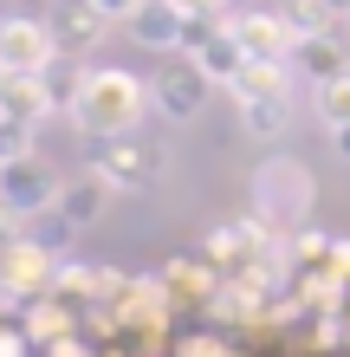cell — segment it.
<instances>
[{"label": "cell", "mask_w": 350, "mask_h": 357, "mask_svg": "<svg viewBox=\"0 0 350 357\" xmlns=\"http://www.w3.org/2000/svg\"><path fill=\"white\" fill-rule=\"evenodd\" d=\"M143 111H150V78H136V72H123V66H85V78H78V91L65 104V117H72V130L78 137H97V143H111V137H130Z\"/></svg>", "instance_id": "cell-1"}, {"label": "cell", "mask_w": 350, "mask_h": 357, "mask_svg": "<svg viewBox=\"0 0 350 357\" xmlns=\"http://www.w3.org/2000/svg\"><path fill=\"white\" fill-rule=\"evenodd\" d=\"M208 91H214V78L201 72L195 52H169V59L150 72V111H156L162 123H195L201 104H208Z\"/></svg>", "instance_id": "cell-2"}, {"label": "cell", "mask_w": 350, "mask_h": 357, "mask_svg": "<svg viewBox=\"0 0 350 357\" xmlns=\"http://www.w3.org/2000/svg\"><path fill=\"white\" fill-rule=\"evenodd\" d=\"M305 208H312V176L292 156H266L253 176V215L279 227V221H305Z\"/></svg>", "instance_id": "cell-3"}, {"label": "cell", "mask_w": 350, "mask_h": 357, "mask_svg": "<svg viewBox=\"0 0 350 357\" xmlns=\"http://www.w3.org/2000/svg\"><path fill=\"white\" fill-rule=\"evenodd\" d=\"M58 195H65V176H58L39 150H19V156L0 162V202L19 208L26 221L46 215V208H58Z\"/></svg>", "instance_id": "cell-4"}, {"label": "cell", "mask_w": 350, "mask_h": 357, "mask_svg": "<svg viewBox=\"0 0 350 357\" xmlns=\"http://www.w3.org/2000/svg\"><path fill=\"white\" fill-rule=\"evenodd\" d=\"M0 66H7V78H46L58 66L52 26L33 20V13H7L0 20Z\"/></svg>", "instance_id": "cell-5"}, {"label": "cell", "mask_w": 350, "mask_h": 357, "mask_svg": "<svg viewBox=\"0 0 350 357\" xmlns=\"http://www.w3.org/2000/svg\"><path fill=\"white\" fill-rule=\"evenodd\" d=\"M58 260L52 247H39L33 234H19V241H7L0 247V299H39L52 280H58Z\"/></svg>", "instance_id": "cell-6"}, {"label": "cell", "mask_w": 350, "mask_h": 357, "mask_svg": "<svg viewBox=\"0 0 350 357\" xmlns=\"http://www.w3.org/2000/svg\"><path fill=\"white\" fill-rule=\"evenodd\" d=\"M228 33H234V46H240L246 59H273V66H292L299 33L285 26V13H279V7H240V13H228Z\"/></svg>", "instance_id": "cell-7"}, {"label": "cell", "mask_w": 350, "mask_h": 357, "mask_svg": "<svg viewBox=\"0 0 350 357\" xmlns=\"http://www.w3.org/2000/svg\"><path fill=\"white\" fill-rule=\"evenodd\" d=\"M97 169L117 182V195H123V188H156L162 176H169V150H162V143H143V137L130 130V137H111V143H104Z\"/></svg>", "instance_id": "cell-8"}, {"label": "cell", "mask_w": 350, "mask_h": 357, "mask_svg": "<svg viewBox=\"0 0 350 357\" xmlns=\"http://www.w3.org/2000/svg\"><path fill=\"white\" fill-rule=\"evenodd\" d=\"M123 26H130V39L143 52H189V39H195V20L182 13L175 0H143Z\"/></svg>", "instance_id": "cell-9"}, {"label": "cell", "mask_w": 350, "mask_h": 357, "mask_svg": "<svg viewBox=\"0 0 350 357\" xmlns=\"http://www.w3.org/2000/svg\"><path fill=\"white\" fill-rule=\"evenodd\" d=\"M46 26H52V39H58V59H85V52L104 46V33L117 26V20H104L91 0H52Z\"/></svg>", "instance_id": "cell-10"}, {"label": "cell", "mask_w": 350, "mask_h": 357, "mask_svg": "<svg viewBox=\"0 0 350 357\" xmlns=\"http://www.w3.org/2000/svg\"><path fill=\"white\" fill-rule=\"evenodd\" d=\"M189 52L201 59V72H208L214 85H234V78H240V66H246V52L234 46V33H228V20H195Z\"/></svg>", "instance_id": "cell-11"}, {"label": "cell", "mask_w": 350, "mask_h": 357, "mask_svg": "<svg viewBox=\"0 0 350 357\" xmlns=\"http://www.w3.org/2000/svg\"><path fill=\"white\" fill-rule=\"evenodd\" d=\"M234 104H292V66H273V59H246L240 78L228 85Z\"/></svg>", "instance_id": "cell-12"}, {"label": "cell", "mask_w": 350, "mask_h": 357, "mask_svg": "<svg viewBox=\"0 0 350 357\" xmlns=\"http://www.w3.org/2000/svg\"><path fill=\"white\" fill-rule=\"evenodd\" d=\"M111 202H117V182L97 169V162H91V169L78 176V182H65V195H58V208H65V215L78 221V234L104 221V208H111Z\"/></svg>", "instance_id": "cell-13"}, {"label": "cell", "mask_w": 350, "mask_h": 357, "mask_svg": "<svg viewBox=\"0 0 350 357\" xmlns=\"http://www.w3.org/2000/svg\"><path fill=\"white\" fill-rule=\"evenodd\" d=\"M0 111H7L13 123H26V130H39L52 111H65L52 91V78H7V91H0Z\"/></svg>", "instance_id": "cell-14"}, {"label": "cell", "mask_w": 350, "mask_h": 357, "mask_svg": "<svg viewBox=\"0 0 350 357\" xmlns=\"http://www.w3.org/2000/svg\"><path fill=\"white\" fill-rule=\"evenodd\" d=\"M292 72H305L312 91H318V85H331V78L350 72V52L337 46V33H305L299 46H292Z\"/></svg>", "instance_id": "cell-15"}, {"label": "cell", "mask_w": 350, "mask_h": 357, "mask_svg": "<svg viewBox=\"0 0 350 357\" xmlns=\"http://www.w3.org/2000/svg\"><path fill=\"white\" fill-rule=\"evenodd\" d=\"M214 266L221 260H189V266H169V273H162V286H169V299H195V305H208L214 299Z\"/></svg>", "instance_id": "cell-16"}, {"label": "cell", "mask_w": 350, "mask_h": 357, "mask_svg": "<svg viewBox=\"0 0 350 357\" xmlns=\"http://www.w3.org/2000/svg\"><path fill=\"white\" fill-rule=\"evenodd\" d=\"M234 123L253 143H279L285 123H292V104H234Z\"/></svg>", "instance_id": "cell-17"}, {"label": "cell", "mask_w": 350, "mask_h": 357, "mask_svg": "<svg viewBox=\"0 0 350 357\" xmlns=\"http://www.w3.org/2000/svg\"><path fill=\"white\" fill-rule=\"evenodd\" d=\"M279 13H285V26H292L299 39H305V33H337V13L324 7V0H285Z\"/></svg>", "instance_id": "cell-18"}, {"label": "cell", "mask_w": 350, "mask_h": 357, "mask_svg": "<svg viewBox=\"0 0 350 357\" xmlns=\"http://www.w3.org/2000/svg\"><path fill=\"white\" fill-rule=\"evenodd\" d=\"M312 98H318V123H324V130H344V123H350V72L331 78V85H318Z\"/></svg>", "instance_id": "cell-19"}, {"label": "cell", "mask_w": 350, "mask_h": 357, "mask_svg": "<svg viewBox=\"0 0 350 357\" xmlns=\"http://www.w3.org/2000/svg\"><path fill=\"white\" fill-rule=\"evenodd\" d=\"M19 150H33V130H26V123H13L7 111H0V162L19 156Z\"/></svg>", "instance_id": "cell-20"}, {"label": "cell", "mask_w": 350, "mask_h": 357, "mask_svg": "<svg viewBox=\"0 0 350 357\" xmlns=\"http://www.w3.org/2000/svg\"><path fill=\"white\" fill-rule=\"evenodd\" d=\"M175 357H234V344H221V338H208V331H195V338L175 344Z\"/></svg>", "instance_id": "cell-21"}, {"label": "cell", "mask_w": 350, "mask_h": 357, "mask_svg": "<svg viewBox=\"0 0 350 357\" xmlns=\"http://www.w3.org/2000/svg\"><path fill=\"white\" fill-rule=\"evenodd\" d=\"M189 20H228V0H175Z\"/></svg>", "instance_id": "cell-22"}, {"label": "cell", "mask_w": 350, "mask_h": 357, "mask_svg": "<svg viewBox=\"0 0 350 357\" xmlns=\"http://www.w3.org/2000/svg\"><path fill=\"white\" fill-rule=\"evenodd\" d=\"M91 7L104 13V20H117V26H123V20H130V13L143 7V0H91Z\"/></svg>", "instance_id": "cell-23"}, {"label": "cell", "mask_w": 350, "mask_h": 357, "mask_svg": "<svg viewBox=\"0 0 350 357\" xmlns=\"http://www.w3.org/2000/svg\"><path fill=\"white\" fill-rule=\"evenodd\" d=\"M26 331H13V325H0V357H26Z\"/></svg>", "instance_id": "cell-24"}, {"label": "cell", "mask_w": 350, "mask_h": 357, "mask_svg": "<svg viewBox=\"0 0 350 357\" xmlns=\"http://www.w3.org/2000/svg\"><path fill=\"white\" fill-rule=\"evenodd\" d=\"M331 266H337V280H350V241H331Z\"/></svg>", "instance_id": "cell-25"}, {"label": "cell", "mask_w": 350, "mask_h": 357, "mask_svg": "<svg viewBox=\"0 0 350 357\" xmlns=\"http://www.w3.org/2000/svg\"><path fill=\"white\" fill-rule=\"evenodd\" d=\"M331 143H337V156L350 162V123H344V130H331Z\"/></svg>", "instance_id": "cell-26"}, {"label": "cell", "mask_w": 350, "mask_h": 357, "mask_svg": "<svg viewBox=\"0 0 350 357\" xmlns=\"http://www.w3.org/2000/svg\"><path fill=\"white\" fill-rule=\"evenodd\" d=\"M324 7H331V13H337V20H344V13H350V0H324Z\"/></svg>", "instance_id": "cell-27"}, {"label": "cell", "mask_w": 350, "mask_h": 357, "mask_svg": "<svg viewBox=\"0 0 350 357\" xmlns=\"http://www.w3.org/2000/svg\"><path fill=\"white\" fill-rule=\"evenodd\" d=\"M0 91H7V66H0Z\"/></svg>", "instance_id": "cell-28"}, {"label": "cell", "mask_w": 350, "mask_h": 357, "mask_svg": "<svg viewBox=\"0 0 350 357\" xmlns=\"http://www.w3.org/2000/svg\"><path fill=\"white\" fill-rule=\"evenodd\" d=\"M344 33H350V13H344Z\"/></svg>", "instance_id": "cell-29"}]
</instances>
